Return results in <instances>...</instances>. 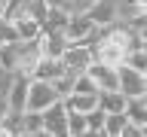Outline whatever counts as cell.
Here are the masks:
<instances>
[{"instance_id": "cell-1", "label": "cell", "mask_w": 147, "mask_h": 137, "mask_svg": "<svg viewBox=\"0 0 147 137\" xmlns=\"http://www.w3.org/2000/svg\"><path fill=\"white\" fill-rule=\"evenodd\" d=\"M135 49H141V34L129 21H117V25L101 31V40H98V46L92 52H95V61L119 67V64H126V58Z\"/></svg>"}, {"instance_id": "cell-2", "label": "cell", "mask_w": 147, "mask_h": 137, "mask_svg": "<svg viewBox=\"0 0 147 137\" xmlns=\"http://www.w3.org/2000/svg\"><path fill=\"white\" fill-rule=\"evenodd\" d=\"M61 94L55 91L52 82H43V79H31V91H28V110L31 113H46V110L58 104Z\"/></svg>"}, {"instance_id": "cell-3", "label": "cell", "mask_w": 147, "mask_h": 137, "mask_svg": "<svg viewBox=\"0 0 147 137\" xmlns=\"http://www.w3.org/2000/svg\"><path fill=\"white\" fill-rule=\"evenodd\" d=\"M119 91L132 98H147V76L141 70H132L129 64H119Z\"/></svg>"}, {"instance_id": "cell-4", "label": "cell", "mask_w": 147, "mask_h": 137, "mask_svg": "<svg viewBox=\"0 0 147 137\" xmlns=\"http://www.w3.org/2000/svg\"><path fill=\"white\" fill-rule=\"evenodd\" d=\"M86 73H89L92 79H95L98 91H119V67H110V64L95 61Z\"/></svg>"}, {"instance_id": "cell-5", "label": "cell", "mask_w": 147, "mask_h": 137, "mask_svg": "<svg viewBox=\"0 0 147 137\" xmlns=\"http://www.w3.org/2000/svg\"><path fill=\"white\" fill-rule=\"evenodd\" d=\"M64 67L67 70H80V73H86L95 64V52H92L89 46H80V43H71V49L64 52Z\"/></svg>"}, {"instance_id": "cell-6", "label": "cell", "mask_w": 147, "mask_h": 137, "mask_svg": "<svg viewBox=\"0 0 147 137\" xmlns=\"http://www.w3.org/2000/svg\"><path fill=\"white\" fill-rule=\"evenodd\" d=\"M67 119H71V113H67V107H64V100L52 104V107L43 113L46 131H52V134H58V137H67Z\"/></svg>"}, {"instance_id": "cell-7", "label": "cell", "mask_w": 147, "mask_h": 137, "mask_svg": "<svg viewBox=\"0 0 147 137\" xmlns=\"http://www.w3.org/2000/svg\"><path fill=\"white\" fill-rule=\"evenodd\" d=\"M28 91H31V76H25V73H16V79H12V85H9V110H18V113H25L28 110Z\"/></svg>"}, {"instance_id": "cell-8", "label": "cell", "mask_w": 147, "mask_h": 137, "mask_svg": "<svg viewBox=\"0 0 147 137\" xmlns=\"http://www.w3.org/2000/svg\"><path fill=\"white\" fill-rule=\"evenodd\" d=\"M89 18H92L98 27L117 25V21H119V6H117V0H98V3L89 9Z\"/></svg>"}, {"instance_id": "cell-9", "label": "cell", "mask_w": 147, "mask_h": 137, "mask_svg": "<svg viewBox=\"0 0 147 137\" xmlns=\"http://www.w3.org/2000/svg\"><path fill=\"white\" fill-rule=\"evenodd\" d=\"M40 49H43V58H64V52L71 49V40H67V34H46L43 31Z\"/></svg>"}, {"instance_id": "cell-10", "label": "cell", "mask_w": 147, "mask_h": 137, "mask_svg": "<svg viewBox=\"0 0 147 137\" xmlns=\"http://www.w3.org/2000/svg\"><path fill=\"white\" fill-rule=\"evenodd\" d=\"M95 27H98V25L89 18V12H80V15H71V25H67V31H64V34H67V40H71V43H83V40H86Z\"/></svg>"}, {"instance_id": "cell-11", "label": "cell", "mask_w": 147, "mask_h": 137, "mask_svg": "<svg viewBox=\"0 0 147 137\" xmlns=\"http://www.w3.org/2000/svg\"><path fill=\"white\" fill-rule=\"evenodd\" d=\"M98 100H101V91L98 94H77V91H74V94L64 98V107H67V113H83V116H89L92 110L101 107Z\"/></svg>"}, {"instance_id": "cell-12", "label": "cell", "mask_w": 147, "mask_h": 137, "mask_svg": "<svg viewBox=\"0 0 147 137\" xmlns=\"http://www.w3.org/2000/svg\"><path fill=\"white\" fill-rule=\"evenodd\" d=\"M67 25H71V12H64V9H58V6L46 9V15H43V31L46 34H64Z\"/></svg>"}, {"instance_id": "cell-13", "label": "cell", "mask_w": 147, "mask_h": 137, "mask_svg": "<svg viewBox=\"0 0 147 137\" xmlns=\"http://www.w3.org/2000/svg\"><path fill=\"white\" fill-rule=\"evenodd\" d=\"M64 61L61 58H43V61L37 64V70H34V79H43V82H55L58 76H64Z\"/></svg>"}, {"instance_id": "cell-14", "label": "cell", "mask_w": 147, "mask_h": 137, "mask_svg": "<svg viewBox=\"0 0 147 137\" xmlns=\"http://www.w3.org/2000/svg\"><path fill=\"white\" fill-rule=\"evenodd\" d=\"M119 21H138L147 15V0H117Z\"/></svg>"}, {"instance_id": "cell-15", "label": "cell", "mask_w": 147, "mask_h": 137, "mask_svg": "<svg viewBox=\"0 0 147 137\" xmlns=\"http://www.w3.org/2000/svg\"><path fill=\"white\" fill-rule=\"evenodd\" d=\"M101 110L104 113H126L129 107V98L123 94V91H101Z\"/></svg>"}, {"instance_id": "cell-16", "label": "cell", "mask_w": 147, "mask_h": 137, "mask_svg": "<svg viewBox=\"0 0 147 137\" xmlns=\"http://www.w3.org/2000/svg\"><path fill=\"white\" fill-rule=\"evenodd\" d=\"M126 116H129V122L147 128V98H132L126 107Z\"/></svg>"}, {"instance_id": "cell-17", "label": "cell", "mask_w": 147, "mask_h": 137, "mask_svg": "<svg viewBox=\"0 0 147 137\" xmlns=\"http://www.w3.org/2000/svg\"><path fill=\"white\" fill-rule=\"evenodd\" d=\"M49 6H58L64 12H71V15H80V12H89L98 0H46Z\"/></svg>"}, {"instance_id": "cell-18", "label": "cell", "mask_w": 147, "mask_h": 137, "mask_svg": "<svg viewBox=\"0 0 147 137\" xmlns=\"http://www.w3.org/2000/svg\"><path fill=\"white\" fill-rule=\"evenodd\" d=\"M77 79H80V70H64V76H58V79L52 82L55 91L61 94V100L67 98V94H74V85H77Z\"/></svg>"}, {"instance_id": "cell-19", "label": "cell", "mask_w": 147, "mask_h": 137, "mask_svg": "<svg viewBox=\"0 0 147 137\" xmlns=\"http://www.w3.org/2000/svg\"><path fill=\"white\" fill-rule=\"evenodd\" d=\"M126 125H129V116H126V113H107L104 131H107V137H119L123 131H126Z\"/></svg>"}, {"instance_id": "cell-20", "label": "cell", "mask_w": 147, "mask_h": 137, "mask_svg": "<svg viewBox=\"0 0 147 137\" xmlns=\"http://www.w3.org/2000/svg\"><path fill=\"white\" fill-rule=\"evenodd\" d=\"M86 131H89L86 116L83 113H71V119H67V137H83Z\"/></svg>"}, {"instance_id": "cell-21", "label": "cell", "mask_w": 147, "mask_h": 137, "mask_svg": "<svg viewBox=\"0 0 147 137\" xmlns=\"http://www.w3.org/2000/svg\"><path fill=\"white\" fill-rule=\"evenodd\" d=\"M43 128H46L43 113H31V110H25V134H40Z\"/></svg>"}, {"instance_id": "cell-22", "label": "cell", "mask_w": 147, "mask_h": 137, "mask_svg": "<svg viewBox=\"0 0 147 137\" xmlns=\"http://www.w3.org/2000/svg\"><path fill=\"white\" fill-rule=\"evenodd\" d=\"M126 64L132 67V70H141L147 76V52H144V49H135V52L126 58Z\"/></svg>"}, {"instance_id": "cell-23", "label": "cell", "mask_w": 147, "mask_h": 137, "mask_svg": "<svg viewBox=\"0 0 147 137\" xmlns=\"http://www.w3.org/2000/svg\"><path fill=\"white\" fill-rule=\"evenodd\" d=\"M86 122H89V128L92 131H104V122H107V113H104V110H92L89 116H86Z\"/></svg>"}, {"instance_id": "cell-24", "label": "cell", "mask_w": 147, "mask_h": 137, "mask_svg": "<svg viewBox=\"0 0 147 137\" xmlns=\"http://www.w3.org/2000/svg\"><path fill=\"white\" fill-rule=\"evenodd\" d=\"M119 137H147V134H144V128H141V125H135V122H129V125H126V131H123Z\"/></svg>"}, {"instance_id": "cell-25", "label": "cell", "mask_w": 147, "mask_h": 137, "mask_svg": "<svg viewBox=\"0 0 147 137\" xmlns=\"http://www.w3.org/2000/svg\"><path fill=\"white\" fill-rule=\"evenodd\" d=\"M6 113H9V100H6V98H0V122L6 119Z\"/></svg>"}, {"instance_id": "cell-26", "label": "cell", "mask_w": 147, "mask_h": 137, "mask_svg": "<svg viewBox=\"0 0 147 137\" xmlns=\"http://www.w3.org/2000/svg\"><path fill=\"white\" fill-rule=\"evenodd\" d=\"M83 137H107V131H92V128H89V131H86Z\"/></svg>"}, {"instance_id": "cell-27", "label": "cell", "mask_w": 147, "mask_h": 137, "mask_svg": "<svg viewBox=\"0 0 147 137\" xmlns=\"http://www.w3.org/2000/svg\"><path fill=\"white\" fill-rule=\"evenodd\" d=\"M34 137H58V134H52V131H46V128H43V131H40V134H34Z\"/></svg>"}, {"instance_id": "cell-28", "label": "cell", "mask_w": 147, "mask_h": 137, "mask_svg": "<svg viewBox=\"0 0 147 137\" xmlns=\"http://www.w3.org/2000/svg\"><path fill=\"white\" fill-rule=\"evenodd\" d=\"M141 49H144V52H147V37H144V40H141Z\"/></svg>"}, {"instance_id": "cell-29", "label": "cell", "mask_w": 147, "mask_h": 137, "mask_svg": "<svg viewBox=\"0 0 147 137\" xmlns=\"http://www.w3.org/2000/svg\"><path fill=\"white\" fill-rule=\"evenodd\" d=\"M3 25H6V18H3V15H0V27H3Z\"/></svg>"}, {"instance_id": "cell-30", "label": "cell", "mask_w": 147, "mask_h": 137, "mask_svg": "<svg viewBox=\"0 0 147 137\" xmlns=\"http://www.w3.org/2000/svg\"><path fill=\"white\" fill-rule=\"evenodd\" d=\"M22 137H34V134H22Z\"/></svg>"}, {"instance_id": "cell-31", "label": "cell", "mask_w": 147, "mask_h": 137, "mask_svg": "<svg viewBox=\"0 0 147 137\" xmlns=\"http://www.w3.org/2000/svg\"><path fill=\"white\" fill-rule=\"evenodd\" d=\"M144 134H147V128H144Z\"/></svg>"}]
</instances>
